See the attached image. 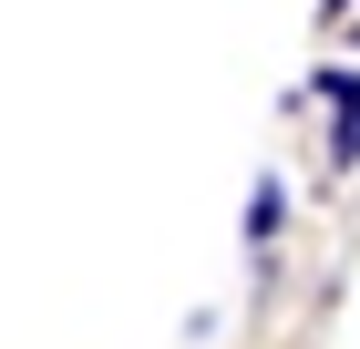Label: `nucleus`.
I'll list each match as a JSON object with an SVG mask.
<instances>
[{
    "instance_id": "2",
    "label": "nucleus",
    "mask_w": 360,
    "mask_h": 349,
    "mask_svg": "<svg viewBox=\"0 0 360 349\" xmlns=\"http://www.w3.org/2000/svg\"><path fill=\"white\" fill-rule=\"evenodd\" d=\"M330 164H360V113H340V134H330Z\"/></svg>"
},
{
    "instance_id": "3",
    "label": "nucleus",
    "mask_w": 360,
    "mask_h": 349,
    "mask_svg": "<svg viewBox=\"0 0 360 349\" xmlns=\"http://www.w3.org/2000/svg\"><path fill=\"white\" fill-rule=\"evenodd\" d=\"M340 11H350V0H319V21H340Z\"/></svg>"
},
{
    "instance_id": "1",
    "label": "nucleus",
    "mask_w": 360,
    "mask_h": 349,
    "mask_svg": "<svg viewBox=\"0 0 360 349\" xmlns=\"http://www.w3.org/2000/svg\"><path fill=\"white\" fill-rule=\"evenodd\" d=\"M278 226H288V185L257 175V185H248V246H278Z\"/></svg>"
}]
</instances>
